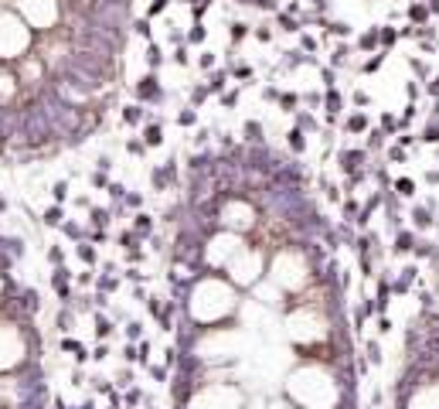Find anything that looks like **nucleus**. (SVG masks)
<instances>
[{"label":"nucleus","instance_id":"obj_25","mask_svg":"<svg viewBox=\"0 0 439 409\" xmlns=\"http://www.w3.org/2000/svg\"><path fill=\"white\" fill-rule=\"evenodd\" d=\"M177 123H181V127H194V123H198V113H194V106H187V109L177 116Z\"/></svg>","mask_w":439,"mask_h":409},{"label":"nucleus","instance_id":"obj_51","mask_svg":"<svg viewBox=\"0 0 439 409\" xmlns=\"http://www.w3.org/2000/svg\"><path fill=\"white\" fill-rule=\"evenodd\" d=\"M89 181H92V184H95V188H102V184H106V174H102V171H95V174H92V178H89Z\"/></svg>","mask_w":439,"mask_h":409},{"label":"nucleus","instance_id":"obj_22","mask_svg":"<svg viewBox=\"0 0 439 409\" xmlns=\"http://www.w3.org/2000/svg\"><path fill=\"white\" fill-rule=\"evenodd\" d=\"M208 92H211L208 85H194V89H191V106H201V102L208 99Z\"/></svg>","mask_w":439,"mask_h":409},{"label":"nucleus","instance_id":"obj_40","mask_svg":"<svg viewBox=\"0 0 439 409\" xmlns=\"http://www.w3.org/2000/svg\"><path fill=\"white\" fill-rule=\"evenodd\" d=\"M249 3L259 10H279V0H249Z\"/></svg>","mask_w":439,"mask_h":409},{"label":"nucleus","instance_id":"obj_10","mask_svg":"<svg viewBox=\"0 0 439 409\" xmlns=\"http://www.w3.org/2000/svg\"><path fill=\"white\" fill-rule=\"evenodd\" d=\"M62 222H65V208H62V204H51V208L45 211V225H51V229H62Z\"/></svg>","mask_w":439,"mask_h":409},{"label":"nucleus","instance_id":"obj_5","mask_svg":"<svg viewBox=\"0 0 439 409\" xmlns=\"http://www.w3.org/2000/svg\"><path fill=\"white\" fill-rule=\"evenodd\" d=\"M123 120H126L130 127H143V123L150 120V116H146V113L140 109V106H123Z\"/></svg>","mask_w":439,"mask_h":409},{"label":"nucleus","instance_id":"obj_59","mask_svg":"<svg viewBox=\"0 0 439 409\" xmlns=\"http://www.w3.org/2000/svg\"><path fill=\"white\" fill-rule=\"evenodd\" d=\"M426 181H429V184H439V171H429V174H426Z\"/></svg>","mask_w":439,"mask_h":409},{"label":"nucleus","instance_id":"obj_35","mask_svg":"<svg viewBox=\"0 0 439 409\" xmlns=\"http://www.w3.org/2000/svg\"><path fill=\"white\" fill-rule=\"evenodd\" d=\"M245 34H249V24H242V21H235V24H231V41H242Z\"/></svg>","mask_w":439,"mask_h":409},{"label":"nucleus","instance_id":"obj_21","mask_svg":"<svg viewBox=\"0 0 439 409\" xmlns=\"http://www.w3.org/2000/svg\"><path fill=\"white\" fill-rule=\"evenodd\" d=\"M378 41L388 48V45H395V41H398V31H395V27H378Z\"/></svg>","mask_w":439,"mask_h":409},{"label":"nucleus","instance_id":"obj_48","mask_svg":"<svg viewBox=\"0 0 439 409\" xmlns=\"http://www.w3.org/2000/svg\"><path fill=\"white\" fill-rule=\"evenodd\" d=\"M388 157H392V160H405V150H402V147H388Z\"/></svg>","mask_w":439,"mask_h":409},{"label":"nucleus","instance_id":"obj_17","mask_svg":"<svg viewBox=\"0 0 439 409\" xmlns=\"http://www.w3.org/2000/svg\"><path fill=\"white\" fill-rule=\"evenodd\" d=\"M395 191H398L402 198H412V195H416V181H412V178H398V181H395Z\"/></svg>","mask_w":439,"mask_h":409},{"label":"nucleus","instance_id":"obj_23","mask_svg":"<svg viewBox=\"0 0 439 409\" xmlns=\"http://www.w3.org/2000/svg\"><path fill=\"white\" fill-rule=\"evenodd\" d=\"M296 127L306 133V130H317V120H313L310 113H296Z\"/></svg>","mask_w":439,"mask_h":409},{"label":"nucleus","instance_id":"obj_11","mask_svg":"<svg viewBox=\"0 0 439 409\" xmlns=\"http://www.w3.org/2000/svg\"><path fill=\"white\" fill-rule=\"evenodd\" d=\"M133 232H140V235H150V232H153V215L140 211V215L133 218Z\"/></svg>","mask_w":439,"mask_h":409},{"label":"nucleus","instance_id":"obj_16","mask_svg":"<svg viewBox=\"0 0 439 409\" xmlns=\"http://www.w3.org/2000/svg\"><path fill=\"white\" fill-rule=\"evenodd\" d=\"M205 38H208V27H205V24H194V27L187 31V38H184V41H187V45H201Z\"/></svg>","mask_w":439,"mask_h":409},{"label":"nucleus","instance_id":"obj_45","mask_svg":"<svg viewBox=\"0 0 439 409\" xmlns=\"http://www.w3.org/2000/svg\"><path fill=\"white\" fill-rule=\"evenodd\" d=\"M252 34H255V38H259V41H273V31H269V27H266V24H262V27H255V31H252Z\"/></svg>","mask_w":439,"mask_h":409},{"label":"nucleus","instance_id":"obj_9","mask_svg":"<svg viewBox=\"0 0 439 409\" xmlns=\"http://www.w3.org/2000/svg\"><path fill=\"white\" fill-rule=\"evenodd\" d=\"M429 14H433L429 3H412V7H409V21H412V24H426Z\"/></svg>","mask_w":439,"mask_h":409},{"label":"nucleus","instance_id":"obj_29","mask_svg":"<svg viewBox=\"0 0 439 409\" xmlns=\"http://www.w3.org/2000/svg\"><path fill=\"white\" fill-rule=\"evenodd\" d=\"M99 290H102V293H113V290H119V280H116V276H102V280H99Z\"/></svg>","mask_w":439,"mask_h":409},{"label":"nucleus","instance_id":"obj_8","mask_svg":"<svg viewBox=\"0 0 439 409\" xmlns=\"http://www.w3.org/2000/svg\"><path fill=\"white\" fill-rule=\"evenodd\" d=\"M242 133H245L249 143H255V147H259V143H262V123H259V120H249V123L242 127Z\"/></svg>","mask_w":439,"mask_h":409},{"label":"nucleus","instance_id":"obj_37","mask_svg":"<svg viewBox=\"0 0 439 409\" xmlns=\"http://www.w3.org/2000/svg\"><path fill=\"white\" fill-rule=\"evenodd\" d=\"M174 65H191V58H187V48H184V45H177V51H174Z\"/></svg>","mask_w":439,"mask_h":409},{"label":"nucleus","instance_id":"obj_3","mask_svg":"<svg viewBox=\"0 0 439 409\" xmlns=\"http://www.w3.org/2000/svg\"><path fill=\"white\" fill-rule=\"evenodd\" d=\"M143 143L146 147H160V143H163V130H160L157 120H150V123L143 127Z\"/></svg>","mask_w":439,"mask_h":409},{"label":"nucleus","instance_id":"obj_52","mask_svg":"<svg viewBox=\"0 0 439 409\" xmlns=\"http://www.w3.org/2000/svg\"><path fill=\"white\" fill-rule=\"evenodd\" d=\"M126 259H130V263H143V253H140V249H130Z\"/></svg>","mask_w":439,"mask_h":409},{"label":"nucleus","instance_id":"obj_24","mask_svg":"<svg viewBox=\"0 0 439 409\" xmlns=\"http://www.w3.org/2000/svg\"><path fill=\"white\" fill-rule=\"evenodd\" d=\"M126 338L130 341H143V324H140V321H130V324H126Z\"/></svg>","mask_w":439,"mask_h":409},{"label":"nucleus","instance_id":"obj_26","mask_svg":"<svg viewBox=\"0 0 439 409\" xmlns=\"http://www.w3.org/2000/svg\"><path fill=\"white\" fill-rule=\"evenodd\" d=\"M106 191H109V198H113V202H123V198H126V188H123L119 181H113V184H106Z\"/></svg>","mask_w":439,"mask_h":409},{"label":"nucleus","instance_id":"obj_27","mask_svg":"<svg viewBox=\"0 0 439 409\" xmlns=\"http://www.w3.org/2000/svg\"><path fill=\"white\" fill-rule=\"evenodd\" d=\"M133 34H140V38H146V41H150V38H153V31H150V21H137V24H133Z\"/></svg>","mask_w":439,"mask_h":409},{"label":"nucleus","instance_id":"obj_20","mask_svg":"<svg viewBox=\"0 0 439 409\" xmlns=\"http://www.w3.org/2000/svg\"><path fill=\"white\" fill-rule=\"evenodd\" d=\"M51 198H55V204L65 202V198H69V181H55V184H51Z\"/></svg>","mask_w":439,"mask_h":409},{"label":"nucleus","instance_id":"obj_2","mask_svg":"<svg viewBox=\"0 0 439 409\" xmlns=\"http://www.w3.org/2000/svg\"><path fill=\"white\" fill-rule=\"evenodd\" d=\"M69 283H72V273L65 270V266H55V273H51V286H55V293L62 297V304H72V290H69Z\"/></svg>","mask_w":439,"mask_h":409},{"label":"nucleus","instance_id":"obj_53","mask_svg":"<svg viewBox=\"0 0 439 409\" xmlns=\"http://www.w3.org/2000/svg\"><path fill=\"white\" fill-rule=\"evenodd\" d=\"M378 331L388 334V331H392V317H381V321H378Z\"/></svg>","mask_w":439,"mask_h":409},{"label":"nucleus","instance_id":"obj_34","mask_svg":"<svg viewBox=\"0 0 439 409\" xmlns=\"http://www.w3.org/2000/svg\"><path fill=\"white\" fill-rule=\"evenodd\" d=\"M296 102H300V99H296L293 92H279V106H283L286 113H293V106H296Z\"/></svg>","mask_w":439,"mask_h":409},{"label":"nucleus","instance_id":"obj_15","mask_svg":"<svg viewBox=\"0 0 439 409\" xmlns=\"http://www.w3.org/2000/svg\"><path fill=\"white\" fill-rule=\"evenodd\" d=\"M365 130H368V116L365 113H354L347 120V133H365Z\"/></svg>","mask_w":439,"mask_h":409},{"label":"nucleus","instance_id":"obj_12","mask_svg":"<svg viewBox=\"0 0 439 409\" xmlns=\"http://www.w3.org/2000/svg\"><path fill=\"white\" fill-rule=\"evenodd\" d=\"M146 65L153 68V72H157V68L163 65V51H160V45H153V41L146 45Z\"/></svg>","mask_w":439,"mask_h":409},{"label":"nucleus","instance_id":"obj_46","mask_svg":"<svg viewBox=\"0 0 439 409\" xmlns=\"http://www.w3.org/2000/svg\"><path fill=\"white\" fill-rule=\"evenodd\" d=\"M419 92H422V89H419V85H416V82H409V85H405V96H409V99H412V102H416V99H419Z\"/></svg>","mask_w":439,"mask_h":409},{"label":"nucleus","instance_id":"obj_60","mask_svg":"<svg viewBox=\"0 0 439 409\" xmlns=\"http://www.w3.org/2000/svg\"><path fill=\"white\" fill-rule=\"evenodd\" d=\"M184 3H191V7H194V3H198V0H184Z\"/></svg>","mask_w":439,"mask_h":409},{"label":"nucleus","instance_id":"obj_42","mask_svg":"<svg viewBox=\"0 0 439 409\" xmlns=\"http://www.w3.org/2000/svg\"><path fill=\"white\" fill-rule=\"evenodd\" d=\"M262 99H266V102H279V89H276V85H266V89H262Z\"/></svg>","mask_w":439,"mask_h":409},{"label":"nucleus","instance_id":"obj_1","mask_svg":"<svg viewBox=\"0 0 439 409\" xmlns=\"http://www.w3.org/2000/svg\"><path fill=\"white\" fill-rule=\"evenodd\" d=\"M133 92H137V99H143V102H153V99H160L163 92H160V82H157V72H146L143 78L133 85Z\"/></svg>","mask_w":439,"mask_h":409},{"label":"nucleus","instance_id":"obj_44","mask_svg":"<svg viewBox=\"0 0 439 409\" xmlns=\"http://www.w3.org/2000/svg\"><path fill=\"white\" fill-rule=\"evenodd\" d=\"M354 106H358V109H361V106H371V96L358 89V92H354Z\"/></svg>","mask_w":439,"mask_h":409},{"label":"nucleus","instance_id":"obj_4","mask_svg":"<svg viewBox=\"0 0 439 409\" xmlns=\"http://www.w3.org/2000/svg\"><path fill=\"white\" fill-rule=\"evenodd\" d=\"M276 24H279V31H286V34H296V31H300V21L293 17L290 10H276Z\"/></svg>","mask_w":439,"mask_h":409},{"label":"nucleus","instance_id":"obj_38","mask_svg":"<svg viewBox=\"0 0 439 409\" xmlns=\"http://www.w3.org/2000/svg\"><path fill=\"white\" fill-rule=\"evenodd\" d=\"M398 127H402V123H398L395 116H388V113L381 116V130H385V133H392V130H398Z\"/></svg>","mask_w":439,"mask_h":409},{"label":"nucleus","instance_id":"obj_31","mask_svg":"<svg viewBox=\"0 0 439 409\" xmlns=\"http://www.w3.org/2000/svg\"><path fill=\"white\" fill-rule=\"evenodd\" d=\"M215 62H218V58H215V51H201V58H198V68H205V72H208V68H215Z\"/></svg>","mask_w":439,"mask_h":409},{"label":"nucleus","instance_id":"obj_18","mask_svg":"<svg viewBox=\"0 0 439 409\" xmlns=\"http://www.w3.org/2000/svg\"><path fill=\"white\" fill-rule=\"evenodd\" d=\"M75 253H78V259H82V263H89V266L95 263V249L89 246V239H85V242H78V246H75Z\"/></svg>","mask_w":439,"mask_h":409},{"label":"nucleus","instance_id":"obj_50","mask_svg":"<svg viewBox=\"0 0 439 409\" xmlns=\"http://www.w3.org/2000/svg\"><path fill=\"white\" fill-rule=\"evenodd\" d=\"M160 10H167V0H153V3H150V17L160 14Z\"/></svg>","mask_w":439,"mask_h":409},{"label":"nucleus","instance_id":"obj_7","mask_svg":"<svg viewBox=\"0 0 439 409\" xmlns=\"http://www.w3.org/2000/svg\"><path fill=\"white\" fill-rule=\"evenodd\" d=\"M416 249V235L412 232H398V239H395V256H405V253H412Z\"/></svg>","mask_w":439,"mask_h":409},{"label":"nucleus","instance_id":"obj_33","mask_svg":"<svg viewBox=\"0 0 439 409\" xmlns=\"http://www.w3.org/2000/svg\"><path fill=\"white\" fill-rule=\"evenodd\" d=\"M409 68H412L419 78H426V75H429V65H426V62H419V58H409Z\"/></svg>","mask_w":439,"mask_h":409},{"label":"nucleus","instance_id":"obj_36","mask_svg":"<svg viewBox=\"0 0 439 409\" xmlns=\"http://www.w3.org/2000/svg\"><path fill=\"white\" fill-rule=\"evenodd\" d=\"M221 106H225V109H235V106H238V92H235V89H231V92H221Z\"/></svg>","mask_w":439,"mask_h":409},{"label":"nucleus","instance_id":"obj_58","mask_svg":"<svg viewBox=\"0 0 439 409\" xmlns=\"http://www.w3.org/2000/svg\"><path fill=\"white\" fill-rule=\"evenodd\" d=\"M126 204H133V208H137V204H143V198H140V195H126Z\"/></svg>","mask_w":439,"mask_h":409},{"label":"nucleus","instance_id":"obj_19","mask_svg":"<svg viewBox=\"0 0 439 409\" xmlns=\"http://www.w3.org/2000/svg\"><path fill=\"white\" fill-rule=\"evenodd\" d=\"M225 82H228V72H225V68H218V72H211L208 89H211V92H221V89H225Z\"/></svg>","mask_w":439,"mask_h":409},{"label":"nucleus","instance_id":"obj_57","mask_svg":"<svg viewBox=\"0 0 439 409\" xmlns=\"http://www.w3.org/2000/svg\"><path fill=\"white\" fill-rule=\"evenodd\" d=\"M140 276H143V273L137 270V266H133V270H126V280H133V283H140Z\"/></svg>","mask_w":439,"mask_h":409},{"label":"nucleus","instance_id":"obj_54","mask_svg":"<svg viewBox=\"0 0 439 409\" xmlns=\"http://www.w3.org/2000/svg\"><path fill=\"white\" fill-rule=\"evenodd\" d=\"M231 75H235V78H249V75H252V68H249V65H242V68H235Z\"/></svg>","mask_w":439,"mask_h":409},{"label":"nucleus","instance_id":"obj_30","mask_svg":"<svg viewBox=\"0 0 439 409\" xmlns=\"http://www.w3.org/2000/svg\"><path fill=\"white\" fill-rule=\"evenodd\" d=\"M381 62H385V51H374V58H368L361 68H365V72H378V68H381Z\"/></svg>","mask_w":439,"mask_h":409},{"label":"nucleus","instance_id":"obj_13","mask_svg":"<svg viewBox=\"0 0 439 409\" xmlns=\"http://www.w3.org/2000/svg\"><path fill=\"white\" fill-rule=\"evenodd\" d=\"M358 48H361V51H374V48H378V27H371L368 34L358 38Z\"/></svg>","mask_w":439,"mask_h":409},{"label":"nucleus","instance_id":"obj_32","mask_svg":"<svg viewBox=\"0 0 439 409\" xmlns=\"http://www.w3.org/2000/svg\"><path fill=\"white\" fill-rule=\"evenodd\" d=\"M62 232H65V235H72V239H82V229H78V222H69V218L62 222Z\"/></svg>","mask_w":439,"mask_h":409},{"label":"nucleus","instance_id":"obj_49","mask_svg":"<svg viewBox=\"0 0 439 409\" xmlns=\"http://www.w3.org/2000/svg\"><path fill=\"white\" fill-rule=\"evenodd\" d=\"M106 355H109V348H106V344H95V351H92V358H95V361H102Z\"/></svg>","mask_w":439,"mask_h":409},{"label":"nucleus","instance_id":"obj_61","mask_svg":"<svg viewBox=\"0 0 439 409\" xmlns=\"http://www.w3.org/2000/svg\"><path fill=\"white\" fill-rule=\"evenodd\" d=\"M130 409H137V406H130Z\"/></svg>","mask_w":439,"mask_h":409},{"label":"nucleus","instance_id":"obj_6","mask_svg":"<svg viewBox=\"0 0 439 409\" xmlns=\"http://www.w3.org/2000/svg\"><path fill=\"white\" fill-rule=\"evenodd\" d=\"M412 225H416V229H433V211L422 208V204L412 208Z\"/></svg>","mask_w":439,"mask_h":409},{"label":"nucleus","instance_id":"obj_43","mask_svg":"<svg viewBox=\"0 0 439 409\" xmlns=\"http://www.w3.org/2000/svg\"><path fill=\"white\" fill-rule=\"evenodd\" d=\"M137 355H140V361H146V358H150V341H137Z\"/></svg>","mask_w":439,"mask_h":409},{"label":"nucleus","instance_id":"obj_28","mask_svg":"<svg viewBox=\"0 0 439 409\" xmlns=\"http://www.w3.org/2000/svg\"><path fill=\"white\" fill-rule=\"evenodd\" d=\"M106 222H109V211H106V208H92V225H95V229H102Z\"/></svg>","mask_w":439,"mask_h":409},{"label":"nucleus","instance_id":"obj_56","mask_svg":"<svg viewBox=\"0 0 439 409\" xmlns=\"http://www.w3.org/2000/svg\"><path fill=\"white\" fill-rule=\"evenodd\" d=\"M429 96H433V99H439V75L429 82Z\"/></svg>","mask_w":439,"mask_h":409},{"label":"nucleus","instance_id":"obj_47","mask_svg":"<svg viewBox=\"0 0 439 409\" xmlns=\"http://www.w3.org/2000/svg\"><path fill=\"white\" fill-rule=\"evenodd\" d=\"M300 45H303V51H317V41H313V38H306V34L300 38Z\"/></svg>","mask_w":439,"mask_h":409},{"label":"nucleus","instance_id":"obj_55","mask_svg":"<svg viewBox=\"0 0 439 409\" xmlns=\"http://www.w3.org/2000/svg\"><path fill=\"white\" fill-rule=\"evenodd\" d=\"M306 102H310V106H320V102H323V96H320V92H310V96H306Z\"/></svg>","mask_w":439,"mask_h":409},{"label":"nucleus","instance_id":"obj_41","mask_svg":"<svg viewBox=\"0 0 439 409\" xmlns=\"http://www.w3.org/2000/svg\"><path fill=\"white\" fill-rule=\"evenodd\" d=\"M126 150H130L133 157H140V153H146V143H143V140H130V143H126Z\"/></svg>","mask_w":439,"mask_h":409},{"label":"nucleus","instance_id":"obj_39","mask_svg":"<svg viewBox=\"0 0 439 409\" xmlns=\"http://www.w3.org/2000/svg\"><path fill=\"white\" fill-rule=\"evenodd\" d=\"M48 263H55V266H62V263H65V253H62L58 246H51V249H48Z\"/></svg>","mask_w":439,"mask_h":409},{"label":"nucleus","instance_id":"obj_14","mask_svg":"<svg viewBox=\"0 0 439 409\" xmlns=\"http://www.w3.org/2000/svg\"><path fill=\"white\" fill-rule=\"evenodd\" d=\"M290 147H293V153H303V150H306V136H303L300 127H293L290 130Z\"/></svg>","mask_w":439,"mask_h":409}]
</instances>
